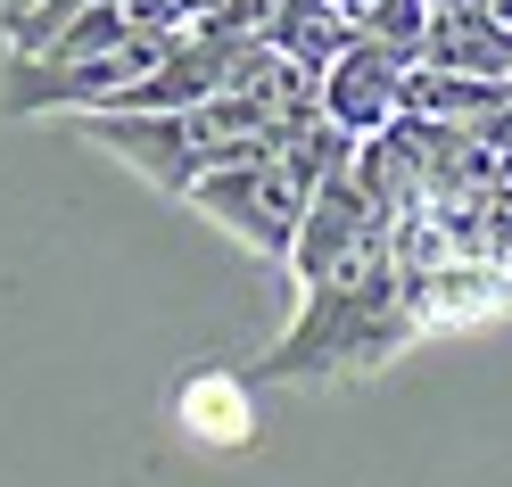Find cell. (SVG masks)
<instances>
[{
    "label": "cell",
    "instance_id": "obj_1",
    "mask_svg": "<svg viewBox=\"0 0 512 487\" xmlns=\"http://www.w3.org/2000/svg\"><path fill=\"white\" fill-rule=\"evenodd\" d=\"M100 149H116L133 174H149L157 190H174V199H190L207 174L223 166H248V157H273L290 133H306V124L273 116L265 100H240V91H223V100L207 108H166V116H75ZM323 124V116H314Z\"/></svg>",
    "mask_w": 512,
    "mask_h": 487
},
{
    "label": "cell",
    "instance_id": "obj_3",
    "mask_svg": "<svg viewBox=\"0 0 512 487\" xmlns=\"http://www.w3.org/2000/svg\"><path fill=\"white\" fill-rule=\"evenodd\" d=\"M265 42H273L281 58H298L306 75H331V67H339V58L356 50L364 34L347 25V9H339V0H281V9H273V25H265Z\"/></svg>",
    "mask_w": 512,
    "mask_h": 487
},
{
    "label": "cell",
    "instance_id": "obj_2",
    "mask_svg": "<svg viewBox=\"0 0 512 487\" xmlns=\"http://www.w3.org/2000/svg\"><path fill=\"white\" fill-rule=\"evenodd\" d=\"M413 108V58L389 50V42H356L339 58V67L323 75V116L339 124L347 141H380V133H397Z\"/></svg>",
    "mask_w": 512,
    "mask_h": 487
}]
</instances>
